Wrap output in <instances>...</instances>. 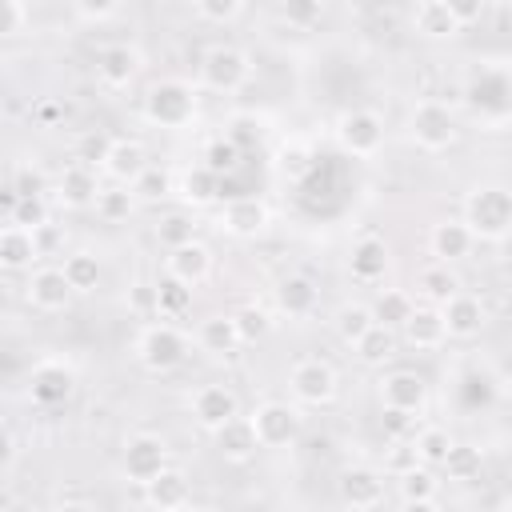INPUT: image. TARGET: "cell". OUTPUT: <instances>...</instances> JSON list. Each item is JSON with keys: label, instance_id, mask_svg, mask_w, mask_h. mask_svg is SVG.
I'll return each instance as SVG.
<instances>
[{"label": "cell", "instance_id": "27", "mask_svg": "<svg viewBox=\"0 0 512 512\" xmlns=\"http://www.w3.org/2000/svg\"><path fill=\"white\" fill-rule=\"evenodd\" d=\"M144 500H148L152 512H176V508L192 504L188 472H184V468H164V472L144 488Z\"/></svg>", "mask_w": 512, "mask_h": 512}, {"label": "cell", "instance_id": "55", "mask_svg": "<svg viewBox=\"0 0 512 512\" xmlns=\"http://www.w3.org/2000/svg\"><path fill=\"white\" fill-rule=\"evenodd\" d=\"M448 4H452V12H456L460 28H468L472 20H480V16H484V4H476V0H472V4H468V0H448Z\"/></svg>", "mask_w": 512, "mask_h": 512}, {"label": "cell", "instance_id": "12", "mask_svg": "<svg viewBox=\"0 0 512 512\" xmlns=\"http://www.w3.org/2000/svg\"><path fill=\"white\" fill-rule=\"evenodd\" d=\"M336 496L348 512H372L384 500V476L372 464H348L336 480Z\"/></svg>", "mask_w": 512, "mask_h": 512}, {"label": "cell", "instance_id": "61", "mask_svg": "<svg viewBox=\"0 0 512 512\" xmlns=\"http://www.w3.org/2000/svg\"><path fill=\"white\" fill-rule=\"evenodd\" d=\"M504 512H512V496H508V504H504Z\"/></svg>", "mask_w": 512, "mask_h": 512}, {"label": "cell", "instance_id": "39", "mask_svg": "<svg viewBox=\"0 0 512 512\" xmlns=\"http://www.w3.org/2000/svg\"><path fill=\"white\" fill-rule=\"evenodd\" d=\"M188 308H192V288L180 284V280H172V276H164V280L156 284V316H160V320H176V316H184Z\"/></svg>", "mask_w": 512, "mask_h": 512}, {"label": "cell", "instance_id": "52", "mask_svg": "<svg viewBox=\"0 0 512 512\" xmlns=\"http://www.w3.org/2000/svg\"><path fill=\"white\" fill-rule=\"evenodd\" d=\"M28 28V4L0 0V36H20Z\"/></svg>", "mask_w": 512, "mask_h": 512}, {"label": "cell", "instance_id": "48", "mask_svg": "<svg viewBox=\"0 0 512 512\" xmlns=\"http://www.w3.org/2000/svg\"><path fill=\"white\" fill-rule=\"evenodd\" d=\"M412 468H420V452H416V444H412V440H392V448L384 452V472L404 476V472H412Z\"/></svg>", "mask_w": 512, "mask_h": 512}, {"label": "cell", "instance_id": "30", "mask_svg": "<svg viewBox=\"0 0 512 512\" xmlns=\"http://www.w3.org/2000/svg\"><path fill=\"white\" fill-rule=\"evenodd\" d=\"M372 328H376L372 304L348 300V304H340V308L332 312V332H336V340H340V344H348V348H356Z\"/></svg>", "mask_w": 512, "mask_h": 512}, {"label": "cell", "instance_id": "8", "mask_svg": "<svg viewBox=\"0 0 512 512\" xmlns=\"http://www.w3.org/2000/svg\"><path fill=\"white\" fill-rule=\"evenodd\" d=\"M288 388H292V396H296L300 404H308V408H324V404L336 400V392H340V376H336V368H332L328 360H320V356H304V360L292 364V372H288Z\"/></svg>", "mask_w": 512, "mask_h": 512}, {"label": "cell", "instance_id": "59", "mask_svg": "<svg viewBox=\"0 0 512 512\" xmlns=\"http://www.w3.org/2000/svg\"><path fill=\"white\" fill-rule=\"evenodd\" d=\"M400 512H440V504L436 500H420V504H404Z\"/></svg>", "mask_w": 512, "mask_h": 512}, {"label": "cell", "instance_id": "29", "mask_svg": "<svg viewBox=\"0 0 512 512\" xmlns=\"http://www.w3.org/2000/svg\"><path fill=\"white\" fill-rule=\"evenodd\" d=\"M176 196H180L188 208H208V204L220 200V176H216L212 168H204V164H192V168L180 172Z\"/></svg>", "mask_w": 512, "mask_h": 512}, {"label": "cell", "instance_id": "34", "mask_svg": "<svg viewBox=\"0 0 512 512\" xmlns=\"http://www.w3.org/2000/svg\"><path fill=\"white\" fill-rule=\"evenodd\" d=\"M60 268H64V276H68V284H72L76 292H96V288H100V276H104V260H100L96 252H88V248H80V252H68Z\"/></svg>", "mask_w": 512, "mask_h": 512}, {"label": "cell", "instance_id": "16", "mask_svg": "<svg viewBox=\"0 0 512 512\" xmlns=\"http://www.w3.org/2000/svg\"><path fill=\"white\" fill-rule=\"evenodd\" d=\"M376 392H380V408H400V412H412V416L428 404V384H424V376H416V372H408V368H396V372L380 376Z\"/></svg>", "mask_w": 512, "mask_h": 512}, {"label": "cell", "instance_id": "3", "mask_svg": "<svg viewBox=\"0 0 512 512\" xmlns=\"http://www.w3.org/2000/svg\"><path fill=\"white\" fill-rule=\"evenodd\" d=\"M188 348H192V340L172 320H152V324L140 328L132 352H136V360H140L144 372L164 376V372H172V368H180L188 360Z\"/></svg>", "mask_w": 512, "mask_h": 512}, {"label": "cell", "instance_id": "20", "mask_svg": "<svg viewBox=\"0 0 512 512\" xmlns=\"http://www.w3.org/2000/svg\"><path fill=\"white\" fill-rule=\"evenodd\" d=\"M164 276H172V280H180L188 288H200L212 276V248L200 244V240H192L184 248H172L164 256Z\"/></svg>", "mask_w": 512, "mask_h": 512}, {"label": "cell", "instance_id": "28", "mask_svg": "<svg viewBox=\"0 0 512 512\" xmlns=\"http://www.w3.org/2000/svg\"><path fill=\"white\" fill-rule=\"evenodd\" d=\"M216 452L228 460V464H248L256 452H260V440H256V428L248 416H236L228 428L216 432Z\"/></svg>", "mask_w": 512, "mask_h": 512}, {"label": "cell", "instance_id": "9", "mask_svg": "<svg viewBox=\"0 0 512 512\" xmlns=\"http://www.w3.org/2000/svg\"><path fill=\"white\" fill-rule=\"evenodd\" d=\"M248 420H252V428H256L260 448H288V444H296V436H300V412H296L292 404H284V400H264V404H256V408L248 412Z\"/></svg>", "mask_w": 512, "mask_h": 512}, {"label": "cell", "instance_id": "14", "mask_svg": "<svg viewBox=\"0 0 512 512\" xmlns=\"http://www.w3.org/2000/svg\"><path fill=\"white\" fill-rule=\"evenodd\" d=\"M272 304H276V312L288 316V320H308V316L316 312V304H320V288H316L312 276H304V272H288V276L276 280V288H272Z\"/></svg>", "mask_w": 512, "mask_h": 512}, {"label": "cell", "instance_id": "1", "mask_svg": "<svg viewBox=\"0 0 512 512\" xmlns=\"http://www.w3.org/2000/svg\"><path fill=\"white\" fill-rule=\"evenodd\" d=\"M460 220L472 228L476 240L500 244L512 236V192L500 184H476L464 192V212Z\"/></svg>", "mask_w": 512, "mask_h": 512}, {"label": "cell", "instance_id": "10", "mask_svg": "<svg viewBox=\"0 0 512 512\" xmlns=\"http://www.w3.org/2000/svg\"><path fill=\"white\" fill-rule=\"evenodd\" d=\"M188 412H192V420L204 428V432H220V428H228L236 416H240V400H236V392L228 388V384H200L192 396H188Z\"/></svg>", "mask_w": 512, "mask_h": 512}, {"label": "cell", "instance_id": "60", "mask_svg": "<svg viewBox=\"0 0 512 512\" xmlns=\"http://www.w3.org/2000/svg\"><path fill=\"white\" fill-rule=\"evenodd\" d=\"M176 512H200V508H196V504H184V508H176Z\"/></svg>", "mask_w": 512, "mask_h": 512}, {"label": "cell", "instance_id": "26", "mask_svg": "<svg viewBox=\"0 0 512 512\" xmlns=\"http://www.w3.org/2000/svg\"><path fill=\"white\" fill-rule=\"evenodd\" d=\"M400 336H404L416 352H436V348L448 340L444 312H440V308H432V304H416V312L408 316V324L400 328Z\"/></svg>", "mask_w": 512, "mask_h": 512}, {"label": "cell", "instance_id": "44", "mask_svg": "<svg viewBox=\"0 0 512 512\" xmlns=\"http://www.w3.org/2000/svg\"><path fill=\"white\" fill-rule=\"evenodd\" d=\"M132 208H136V192L124 184L100 188V196H96V216H104V220H128Z\"/></svg>", "mask_w": 512, "mask_h": 512}, {"label": "cell", "instance_id": "13", "mask_svg": "<svg viewBox=\"0 0 512 512\" xmlns=\"http://www.w3.org/2000/svg\"><path fill=\"white\" fill-rule=\"evenodd\" d=\"M72 296H76V288L68 284L64 268L44 264V268H32L28 280H24V300H28L36 312H64V308L72 304Z\"/></svg>", "mask_w": 512, "mask_h": 512}, {"label": "cell", "instance_id": "37", "mask_svg": "<svg viewBox=\"0 0 512 512\" xmlns=\"http://www.w3.org/2000/svg\"><path fill=\"white\" fill-rule=\"evenodd\" d=\"M396 492H400V500H404V504L436 500V492H440V480H436V472H432L428 464H420V468H412V472L396 476Z\"/></svg>", "mask_w": 512, "mask_h": 512}, {"label": "cell", "instance_id": "62", "mask_svg": "<svg viewBox=\"0 0 512 512\" xmlns=\"http://www.w3.org/2000/svg\"><path fill=\"white\" fill-rule=\"evenodd\" d=\"M508 192H512V188H508Z\"/></svg>", "mask_w": 512, "mask_h": 512}, {"label": "cell", "instance_id": "31", "mask_svg": "<svg viewBox=\"0 0 512 512\" xmlns=\"http://www.w3.org/2000/svg\"><path fill=\"white\" fill-rule=\"evenodd\" d=\"M196 344H200L208 356H232V352L244 344V340H240V328H236V316H208V320H200Z\"/></svg>", "mask_w": 512, "mask_h": 512}, {"label": "cell", "instance_id": "45", "mask_svg": "<svg viewBox=\"0 0 512 512\" xmlns=\"http://www.w3.org/2000/svg\"><path fill=\"white\" fill-rule=\"evenodd\" d=\"M192 16L204 24H236L244 16V4L240 0H196Z\"/></svg>", "mask_w": 512, "mask_h": 512}, {"label": "cell", "instance_id": "22", "mask_svg": "<svg viewBox=\"0 0 512 512\" xmlns=\"http://www.w3.org/2000/svg\"><path fill=\"white\" fill-rule=\"evenodd\" d=\"M388 264H392V252L380 236H360L348 252V272L356 284H380L388 276Z\"/></svg>", "mask_w": 512, "mask_h": 512}, {"label": "cell", "instance_id": "42", "mask_svg": "<svg viewBox=\"0 0 512 512\" xmlns=\"http://www.w3.org/2000/svg\"><path fill=\"white\" fill-rule=\"evenodd\" d=\"M156 240H160L168 252H172V248H184V244L196 240V220H192L188 212H168V216L156 220Z\"/></svg>", "mask_w": 512, "mask_h": 512}, {"label": "cell", "instance_id": "41", "mask_svg": "<svg viewBox=\"0 0 512 512\" xmlns=\"http://www.w3.org/2000/svg\"><path fill=\"white\" fill-rule=\"evenodd\" d=\"M444 472H448V480H456V484H468V480H476L480 476V448L476 444H452L448 448V456H444V464H440Z\"/></svg>", "mask_w": 512, "mask_h": 512}, {"label": "cell", "instance_id": "54", "mask_svg": "<svg viewBox=\"0 0 512 512\" xmlns=\"http://www.w3.org/2000/svg\"><path fill=\"white\" fill-rule=\"evenodd\" d=\"M132 312H152L156 316V284H132Z\"/></svg>", "mask_w": 512, "mask_h": 512}, {"label": "cell", "instance_id": "40", "mask_svg": "<svg viewBox=\"0 0 512 512\" xmlns=\"http://www.w3.org/2000/svg\"><path fill=\"white\" fill-rule=\"evenodd\" d=\"M412 444H416V452H420V464H428V468H440V464H444V456H448V448H452L456 440L448 436V428H440V424H428V428H420V432L412 436Z\"/></svg>", "mask_w": 512, "mask_h": 512}, {"label": "cell", "instance_id": "49", "mask_svg": "<svg viewBox=\"0 0 512 512\" xmlns=\"http://www.w3.org/2000/svg\"><path fill=\"white\" fill-rule=\"evenodd\" d=\"M280 16L292 24V28H312L320 16H324V4L320 0H288V4H280Z\"/></svg>", "mask_w": 512, "mask_h": 512}, {"label": "cell", "instance_id": "53", "mask_svg": "<svg viewBox=\"0 0 512 512\" xmlns=\"http://www.w3.org/2000/svg\"><path fill=\"white\" fill-rule=\"evenodd\" d=\"M380 428L388 440H408V432L416 428V416L412 412H400V408H384L380 412Z\"/></svg>", "mask_w": 512, "mask_h": 512}, {"label": "cell", "instance_id": "38", "mask_svg": "<svg viewBox=\"0 0 512 512\" xmlns=\"http://www.w3.org/2000/svg\"><path fill=\"white\" fill-rule=\"evenodd\" d=\"M240 156H244V148H240L232 136H212L208 148H204V160H200V164L212 168V172L224 180V176H232V172L240 168Z\"/></svg>", "mask_w": 512, "mask_h": 512}, {"label": "cell", "instance_id": "47", "mask_svg": "<svg viewBox=\"0 0 512 512\" xmlns=\"http://www.w3.org/2000/svg\"><path fill=\"white\" fill-rule=\"evenodd\" d=\"M232 316H236V328H240V340H244V344L264 340V336H268V328H272L268 312H264V308H256V304H244V308H240V312H232Z\"/></svg>", "mask_w": 512, "mask_h": 512}, {"label": "cell", "instance_id": "46", "mask_svg": "<svg viewBox=\"0 0 512 512\" xmlns=\"http://www.w3.org/2000/svg\"><path fill=\"white\" fill-rule=\"evenodd\" d=\"M276 172L288 176V180L308 176V172H312V152H308L304 144H284V148L276 152Z\"/></svg>", "mask_w": 512, "mask_h": 512}, {"label": "cell", "instance_id": "17", "mask_svg": "<svg viewBox=\"0 0 512 512\" xmlns=\"http://www.w3.org/2000/svg\"><path fill=\"white\" fill-rule=\"evenodd\" d=\"M140 68H144V60H140V52L132 44H104L96 52V80L104 88H112V92L128 88L140 76Z\"/></svg>", "mask_w": 512, "mask_h": 512}, {"label": "cell", "instance_id": "56", "mask_svg": "<svg viewBox=\"0 0 512 512\" xmlns=\"http://www.w3.org/2000/svg\"><path fill=\"white\" fill-rule=\"evenodd\" d=\"M36 244H40V256H48V252H52V248L60 244L56 228H52V224H48V228H40V232H36Z\"/></svg>", "mask_w": 512, "mask_h": 512}, {"label": "cell", "instance_id": "57", "mask_svg": "<svg viewBox=\"0 0 512 512\" xmlns=\"http://www.w3.org/2000/svg\"><path fill=\"white\" fill-rule=\"evenodd\" d=\"M12 464H16V436L12 428H4V472H12Z\"/></svg>", "mask_w": 512, "mask_h": 512}, {"label": "cell", "instance_id": "50", "mask_svg": "<svg viewBox=\"0 0 512 512\" xmlns=\"http://www.w3.org/2000/svg\"><path fill=\"white\" fill-rule=\"evenodd\" d=\"M12 196H48V180L32 164H16L12 172Z\"/></svg>", "mask_w": 512, "mask_h": 512}, {"label": "cell", "instance_id": "19", "mask_svg": "<svg viewBox=\"0 0 512 512\" xmlns=\"http://www.w3.org/2000/svg\"><path fill=\"white\" fill-rule=\"evenodd\" d=\"M96 196H100V180H96L92 164H84V160L64 164V172L56 176V204L60 208H88V204H96Z\"/></svg>", "mask_w": 512, "mask_h": 512}, {"label": "cell", "instance_id": "21", "mask_svg": "<svg viewBox=\"0 0 512 512\" xmlns=\"http://www.w3.org/2000/svg\"><path fill=\"white\" fill-rule=\"evenodd\" d=\"M440 312H444L448 340H472V336H480V328L488 324V308H484V300L472 296V292H456Z\"/></svg>", "mask_w": 512, "mask_h": 512}, {"label": "cell", "instance_id": "43", "mask_svg": "<svg viewBox=\"0 0 512 512\" xmlns=\"http://www.w3.org/2000/svg\"><path fill=\"white\" fill-rule=\"evenodd\" d=\"M132 192H136V200H144V204H156V200H168L172 192H176V180H172V172L168 168H148L136 184H132Z\"/></svg>", "mask_w": 512, "mask_h": 512}, {"label": "cell", "instance_id": "25", "mask_svg": "<svg viewBox=\"0 0 512 512\" xmlns=\"http://www.w3.org/2000/svg\"><path fill=\"white\" fill-rule=\"evenodd\" d=\"M36 260H40L36 232H28L20 224H4L0 228V268L4 272H32Z\"/></svg>", "mask_w": 512, "mask_h": 512}, {"label": "cell", "instance_id": "24", "mask_svg": "<svg viewBox=\"0 0 512 512\" xmlns=\"http://www.w3.org/2000/svg\"><path fill=\"white\" fill-rule=\"evenodd\" d=\"M412 32L424 36V40H452L464 28H460V20H456L448 0H420L412 8Z\"/></svg>", "mask_w": 512, "mask_h": 512}, {"label": "cell", "instance_id": "7", "mask_svg": "<svg viewBox=\"0 0 512 512\" xmlns=\"http://www.w3.org/2000/svg\"><path fill=\"white\" fill-rule=\"evenodd\" d=\"M336 144L340 152L356 156V160H372L384 148V120L372 108H348L336 120Z\"/></svg>", "mask_w": 512, "mask_h": 512}, {"label": "cell", "instance_id": "5", "mask_svg": "<svg viewBox=\"0 0 512 512\" xmlns=\"http://www.w3.org/2000/svg\"><path fill=\"white\" fill-rule=\"evenodd\" d=\"M408 140L420 152H444L456 144V116L444 100H416L408 112Z\"/></svg>", "mask_w": 512, "mask_h": 512}, {"label": "cell", "instance_id": "33", "mask_svg": "<svg viewBox=\"0 0 512 512\" xmlns=\"http://www.w3.org/2000/svg\"><path fill=\"white\" fill-rule=\"evenodd\" d=\"M412 312H416V296L404 292V288H380L376 300H372V316H376V324H384V328H392V332L404 328Z\"/></svg>", "mask_w": 512, "mask_h": 512}, {"label": "cell", "instance_id": "4", "mask_svg": "<svg viewBox=\"0 0 512 512\" xmlns=\"http://www.w3.org/2000/svg\"><path fill=\"white\" fill-rule=\"evenodd\" d=\"M252 76V60L244 48L236 44H212L204 56H200V84L216 96H232L248 84Z\"/></svg>", "mask_w": 512, "mask_h": 512}, {"label": "cell", "instance_id": "18", "mask_svg": "<svg viewBox=\"0 0 512 512\" xmlns=\"http://www.w3.org/2000/svg\"><path fill=\"white\" fill-rule=\"evenodd\" d=\"M116 184H124V188H132L152 164H148V148L140 144V140H132V136H116L112 140V148H108V156H104V164H100Z\"/></svg>", "mask_w": 512, "mask_h": 512}, {"label": "cell", "instance_id": "2", "mask_svg": "<svg viewBox=\"0 0 512 512\" xmlns=\"http://www.w3.org/2000/svg\"><path fill=\"white\" fill-rule=\"evenodd\" d=\"M144 120L156 128H188L196 120V88L180 76H164L144 92Z\"/></svg>", "mask_w": 512, "mask_h": 512}, {"label": "cell", "instance_id": "15", "mask_svg": "<svg viewBox=\"0 0 512 512\" xmlns=\"http://www.w3.org/2000/svg\"><path fill=\"white\" fill-rule=\"evenodd\" d=\"M268 224H272V212H268V204L260 196H232L224 204V212H220V228L228 236H236V240H252Z\"/></svg>", "mask_w": 512, "mask_h": 512}, {"label": "cell", "instance_id": "58", "mask_svg": "<svg viewBox=\"0 0 512 512\" xmlns=\"http://www.w3.org/2000/svg\"><path fill=\"white\" fill-rule=\"evenodd\" d=\"M52 512H96L88 500H60V504H52Z\"/></svg>", "mask_w": 512, "mask_h": 512}, {"label": "cell", "instance_id": "35", "mask_svg": "<svg viewBox=\"0 0 512 512\" xmlns=\"http://www.w3.org/2000/svg\"><path fill=\"white\" fill-rule=\"evenodd\" d=\"M8 224H20L28 232H40L52 224L48 196H8Z\"/></svg>", "mask_w": 512, "mask_h": 512}, {"label": "cell", "instance_id": "51", "mask_svg": "<svg viewBox=\"0 0 512 512\" xmlns=\"http://www.w3.org/2000/svg\"><path fill=\"white\" fill-rule=\"evenodd\" d=\"M72 16L76 20H84V24H104V20H116L120 16V4H112V0H76L72 4Z\"/></svg>", "mask_w": 512, "mask_h": 512}, {"label": "cell", "instance_id": "6", "mask_svg": "<svg viewBox=\"0 0 512 512\" xmlns=\"http://www.w3.org/2000/svg\"><path fill=\"white\" fill-rule=\"evenodd\" d=\"M164 468H172L168 460V440L156 436V432H136L124 440V452H120V472L128 484L136 488H148Z\"/></svg>", "mask_w": 512, "mask_h": 512}, {"label": "cell", "instance_id": "36", "mask_svg": "<svg viewBox=\"0 0 512 512\" xmlns=\"http://www.w3.org/2000/svg\"><path fill=\"white\" fill-rule=\"evenodd\" d=\"M352 352H356V360H360V364L380 368V364H388V360L396 356V332H392V328H384V324H376V328H372V332H368Z\"/></svg>", "mask_w": 512, "mask_h": 512}, {"label": "cell", "instance_id": "32", "mask_svg": "<svg viewBox=\"0 0 512 512\" xmlns=\"http://www.w3.org/2000/svg\"><path fill=\"white\" fill-rule=\"evenodd\" d=\"M456 292H460V280H456V272H452L448 264H428V268L416 272V296H420L424 304L444 308Z\"/></svg>", "mask_w": 512, "mask_h": 512}, {"label": "cell", "instance_id": "23", "mask_svg": "<svg viewBox=\"0 0 512 512\" xmlns=\"http://www.w3.org/2000/svg\"><path fill=\"white\" fill-rule=\"evenodd\" d=\"M428 248H432V256H436V264H452V260H464V256L476 248V236H472V228H468L460 216H448V220L432 224Z\"/></svg>", "mask_w": 512, "mask_h": 512}, {"label": "cell", "instance_id": "11", "mask_svg": "<svg viewBox=\"0 0 512 512\" xmlns=\"http://www.w3.org/2000/svg\"><path fill=\"white\" fill-rule=\"evenodd\" d=\"M76 392V372L64 360H40L28 376V400L40 408H60Z\"/></svg>", "mask_w": 512, "mask_h": 512}]
</instances>
